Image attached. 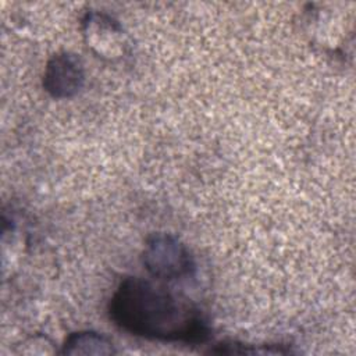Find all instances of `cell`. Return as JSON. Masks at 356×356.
<instances>
[{"label":"cell","instance_id":"7a4b0ae2","mask_svg":"<svg viewBox=\"0 0 356 356\" xmlns=\"http://www.w3.org/2000/svg\"><path fill=\"white\" fill-rule=\"evenodd\" d=\"M142 266L156 280L178 281L195 274L196 263L189 248L175 235L156 232L146 238Z\"/></svg>","mask_w":356,"mask_h":356},{"label":"cell","instance_id":"277c9868","mask_svg":"<svg viewBox=\"0 0 356 356\" xmlns=\"http://www.w3.org/2000/svg\"><path fill=\"white\" fill-rule=\"evenodd\" d=\"M88 47L102 57L114 58L124 54L125 40L121 25L103 13H88L82 21Z\"/></svg>","mask_w":356,"mask_h":356},{"label":"cell","instance_id":"6da1fadb","mask_svg":"<svg viewBox=\"0 0 356 356\" xmlns=\"http://www.w3.org/2000/svg\"><path fill=\"white\" fill-rule=\"evenodd\" d=\"M107 312L120 330L152 341L197 345L211 335L209 318L197 305L139 277L118 284Z\"/></svg>","mask_w":356,"mask_h":356},{"label":"cell","instance_id":"5b68a950","mask_svg":"<svg viewBox=\"0 0 356 356\" xmlns=\"http://www.w3.org/2000/svg\"><path fill=\"white\" fill-rule=\"evenodd\" d=\"M63 355L76 356V355H114L117 353L113 341L104 334L96 331H76L70 334L61 349Z\"/></svg>","mask_w":356,"mask_h":356},{"label":"cell","instance_id":"3957f363","mask_svg":"<svg viewBox=\"0 0 356 356\" xmlns=\"http://www.w3.org/2000/svg\"><path fill=\"white\" fill-rule=\"evenodd\" d=\"M43 89L54 99H71L85 85V67L75 53L61 51L54 54L44 67Z\"/></svg>","mask_w":356,"mask_h":356}]
</instances>
